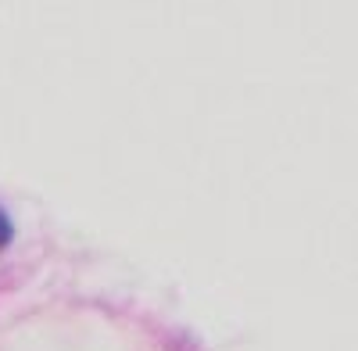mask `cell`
<instances>
[{
    "instance_id": "6da1fadb",
    "label": "cell",
    "mask_w": 358,
    "mask_h": 351,
    "mask_svg": "<svg viewBox=\"0 0 358 351\" xmlns=\"http://www.w3.org/2000/svg\"><path fill=\"white\" fill-rule=\"evenodd\" d=\"M8 241H11V222H8L4 212H0V248H8Z\"/></svg>"
}]
</instances>
